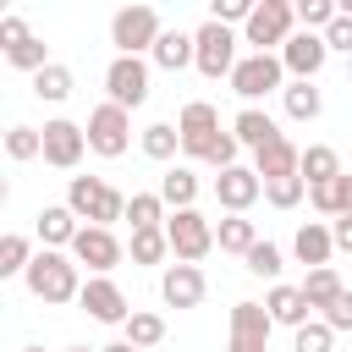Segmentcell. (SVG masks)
Returning a JSON list of instances; mask_svg holds the SVG:
<instances>
[{"mask_svg": "<svg viewBox=\"0 0 352 352\" xmlns=\"http://www.w3.org/2000/svg\"><path fill=\"white\" fill-rule=\"evenodd\" d=\"M28 292L38 297V302H77L82 297V280H77V258L72 253H60V248H44V253H33V264H28Z\"/></svg>", "mask_w": 352, "mask_h": 352, "instance_id": "1", "label": "cell"}, {"mask_svg": "<svg viewBox=\"0 0 352 352\" xmlns=\"http://www.w3.org/2000/svg\"><path fill=\"white\" fill-rule=\"evenodd\" d=\"M66 209L88 226H104V231H110V220H126V198L104 176H72L66 182Z\"/></svg>", "mask_w": 352, "mask_h": 352, "instance_id": "2", "label": "cell"}, {"mask_svg": "<svg viewBox=\"0 0 352 352\" xmlns=\"http://www.w3.org/2000/svg\"><path fill=\"white\" fill-rule=\"evenodd\" d=\"M297 33V6L292 0H264L248 28H242V44H253V55H275V44H286Z\"/></svg>", "mask_w": 352, "mask_h": 352, "instance_id": "3", "label": "cell"}, {"mask_svg": "<svg viewBox=\"0 0 352 352\" xmlns=\"http://www.w3.org/2000/svg\"><path fill=\"white\" fill-rule=\"evenodd\" d=\"M160 11L154 6H121L116 16H110V44H116V55H143V50H154L160 44Z\"/></svg>", "mask_w": 352, "mask_h": 352, "instance_id": "4", "label": "cell"}, {"mask_svg": "<svg viewBox=\"0 0 352 352\" xmlns=\"http://www.w3.org/2000/svg\"><path fill=\"white\" fill-rule=\"evenodd\" d=\"M231 94L236 99H264V94H286V66L280 55H242L236 72H231Z\"/></svg>", "mask_w": 352, "mask_h": 352, "instance_id": "5", "label": "cell"}, {"mask_svg": "<svg viewBox=\"0 0 352 352\" xmlns=\"http://www.w3.org/2000/svg\"><path fill=\"white\" fill-rule=\"evenodd\" d=\"M192 66L204 72V77H231L236 72V33L231 28H220V22H204L198 33H192Z\"/></svg>", "mask_w": 352, "mask_h": 352, "instance_id": "6", "label": "cell"}, {"mask_svg": "<svg viewBox=\"0 0 352 352\" xmlns=\"http://www.w3.org/2000/svg\"><path fill=\"white\" fill-rule=\"evenodd\" d=\"M104 94H110V104L138 110V104L148 99V60H143V55H116V60L104 66Z\"/></svg>", "mask_w": 352, "mask_h": 352, "instance_id": "7", "label": "cell"}, {"mask_svg": "<svg viewBox=\"0 0 352 352\" xmlns=\"http://www.w3.org/2000/svg\"><path fill=\"white\" fill-rule=\"evenodd\" d=\"M165 236H170L176 264H198V258L214 248V226H209L198 209H176V214L165 220Z\"/></svg>", "mask_w": 352, "mask_h": 352, "instance_id": "8", "label": "cell"}, {"mask_svg": "<svg viewBox=\"0 0 352 352\" xmlns=\"http://www.w3.org/2000/svg\"><path fill=\"white\" fill-rule=\"evenodd\" d=\"M126 143H132V116L121 110V104H99L94 116H88V148L94 154H104V160H121L126 154Z\"/></svg>", "mask_w": 352, "mask_h": 352, "instance_id": "9", "label": "cell"}, {"mask_svg": "<svg viewBox=\"0 0 352 352\" xmlns=\"http://www.w3.org/2000/svg\"><path fill=\"white\" fill-rule=\"evenodd\" d=\"M77 302H82V314H88V319H99V324H126V319H132V308H126V292H121L110 275H88Z\"/></svg>", "mask_w": 352, "mask_h": 352, "instance_id": "10", "label": "cell"}, {"mask_svg": "<svg viewBox=\"0 0 352 352\" xmlns=\"http://www.w3.org/2000/svg\"><path fill=\"white\" fill-rule=\"evenodd\" d=\"M270 330H275V319H270L264 302H236L231 308V346L226 352H270Z\"/></svg>", "mask_w": 352, "mask_h": 352, "instance_id": "11", "label": "cell"}, {"mask_svg": "<svg viewBox=\"0 0 352 352\" xmlns=\"http://www.w3.org/2000/svg\"><path fill=\"white\" fill-rule=\"evenodd\" d=\"M324 60H330V44H324V33H292V38L280 44V66L292 72V82H314Z\"/></svg>", "mask_w": 352, "mask_h": 352, "instance_id": "12", "label": "cell"}, {"mask_svg": "<svg viewBox=\"0 0 352 352\" xmlns=\"http://www.w3.org/2000/svg\"><path fill=\"white\" fill-rule=\"evenodd\" d=\"M82 148H88V126H77V121H44V165L77 170Z\"/></svg>", "mask_w": 352, "mask_h": 352, "instance_id": "13", "label": "cell"}, {"mask_svg": "<svg viewBox=\"0 0 352 352\" xmlns=\"http://www.w3.org/2000/svg\"><path fill=\"white\" fill-rule=\"evenodd\" d=\"M72 258L88 264L94 275H110V270L121 264V242H116V231H104V226H82L77 242H72Z\"/></svg>", "mask_w": 352, "mask_h": 352, "instance_id": "14", "label": "cell"}, {"mask_svg": "<svg viewBox=\"0 0 352 352\" xmlns=\"http://www.w3.org/2000/svg\"><path fill=\"white\" fill-rule=\"evenodd\" d=\"M204 292H209V280H204L198 264H165V275H160V297H165V308H198Z\"/></svg>", "mask_w": 352, "mask_h": 352, "instance_id": "15", "label": "cell"}, {"mask_svg": "<svg viewBox=\"0 0 352 352\" xmlns=\"http://www.w3.org/2000/svg\"><path fill=\"white\" fill-rule=\"evenodd\" d=\"M258 192H264V182H258V170H248V165H231V170L214 176V198H220L231 214H248V209L258 204Z\"/></svg>", "mask_w": 352, "mask_h": 352, "instance_id": "16", "label": "cell"}, {"mask_svg": "<svg viewBox=\"0 0 352 352\" xmlns=\"http://www.w3.org/2000/svg\"><path fill=\"white\" fill-rule=\"evenodd\" d=\"M253 170H258V182L297 176V170H302V148H297L292 138H275V143H264V148L253 154Z\"/></svg>", "mask_w": 352, "mask_h": 352, "instance_id": "17", "label": "cell"}, {"mask_svg": "<svg viewBox=\"0 0 352 352\" xmlns=\"http://www.w3.org/2000/svg\"><path fill=\"white\" fill-rule=\"evenodd\" d=\"M292 253H297V264H308V270H330V253H336V236H330V226H324V220H308V226H297V236H292Z\"/></svg>", "mask_w": 352, "mask_h": 352, "instance_id": "18", "label": "cell"}, {"mask_svg": "<svg viewBox=\"0 0 352 352\" xmlns=\"http://www.w3.org/2000/svg\"><path fill=\"white\" fill-rule=\"evenodd\" d=\"M231 132H236V143H242V148H253V154H258L264 143L286 138V132H280V126H275V121H270L258 104H242V110H236V121H231Z\"/></svg>", "mask_w": 352, "mask_h": 352, "instance_id": "19", "label": "cell"}, {"mask_svg": "<svg viewBox=\"0 0 352 352\" xmlns=\"http://www.w3.org/2000/svg\"><path fill=\"white\" fill-rule=\"evenodd\" d=\"M176 132H182V148H192V143H204L209 132H220V110H214L209 99H187V104H182Z\"/></svg>", "mask_w": 352, "mask_h": 352, "instance_id": "20", "label": "cell"}, {"mask_svg": "<svg viewBox=\"0 0 352 352\" xmlns=\"http://www.w3.org/2000/svg\"><path fill=\"white\" fill-rule=\"evenodd\" d=\"M77 231H82V226H77V214H72L66 204H44V209H38V242H44V248H72Z\"/></svg>", "mask_w": 352, "mask_h": 352, "instance_id": "21", "label": "cell"}, {"mask_svg": "<svg viewBox=\"0 0 352 352\" xmlns=\"http://www.w3.org/2000/svg\"><path fill=\"white\" fill-rule=\"evenodd\" d=\"M264 308H270V319L275 324H292V330H302L308 324V297H302V286H270V297H264Z\"/></svg>", "mask_w": 352, "mask_h": 352, "instance_id": "22", "label": "cell"}, {"mask_svg": "<svg viewBox=\"0 0 352 352\" xmlns=\"http://www.w3.org/2000/svg\"><path fill=\"white\" fill-rule=\"evenodd\" d=\"M308 187H324V182H336V176H346L341 170V154L330 148V143H308L302 148V170H297Z\"/></svg>", "mask_w": 352, "mask_h": 352, "instance_id": "23", "label": "cell"}, {"mask_svg": "<svg viewBox=\"0 0 352 352\" xmlns=\"http://www.w3.org/2000/svg\"><path fill=\"white\" fill-rule=\"evenodd\" d=\"M214 248H220V253H242V258H248V253L258 248V226H253L248 214H226V220L214 226Z\"/></svg>", "mask_w": 352, "mask_h": 352, "instance_id": "24", "label": "cell"}, {"mask_svg": "<svg viewBox=\"0 0 352 352\" xmlns=\"http://www.w3.org/2000/svg\"><path fill=\"white\" fill-rule=\"evenodd\" d=\"M236 132H209L204 143H192V148H182L187 160H204V165H214V170H231L236 165Z\"/></svg>", "mask_w": 352, "mask_h": 352, "instance_id": "25", "label": "cell"}, {"mask_svg": "<svg viewBox=\"0 0 352 352\" xmlns=\"http://www.w3.org/2000/svg\"><path fill=\"white\" fill-rule=\"evenodd\" d=\"M148 55H154V66H165V72H182V66H192V55H198V50H192V33H176V28H165V33H160V44H154Z\"/></svg>", "mask_w": 352, "mask_h": 352, "instance_id": "26", "label": "cell"}, {"mask_svg": "<svg viewBox=\"0 0 352 352\" xmlns=\"http://www.w3.org/2000/svg\"><path fill=\"white\" fill-rule=\"evenodd\" d=\"M160 198H165L170 214H176V209H192V198H198V176H192L187 165H170V170L160 176Z\"/></svg>", "mask_w": 352, "mask_h": 352, "instance_id": "27", "label": "cell"}, {"mask_svg": "<svg viewBox=\"0 0 352 352\" xmlns=\"http://www.w3.org/2000/svg\"><path fill=\"white\" fill-rule=\"evenodd\" d=\"M308 204H314L319 214H330V220L352 214V176H336V182H324V187H308Z\"/></svg>", "mask_w": 352, "mask_h": 352, "instance_id": "28", "label": "cell"}, {"mask_svg": "<svg viewBox=\"0 0 352 352\" xmlns=\"http://www.w3.org/2000/svg\"><path fill=\"white\" fill-rule=\"evenodd\" d=\"M126 220H132V231H160L170 214H165V198L160 192H132L126 198Z\"/></svg>", "mask_w": 352, "mask_h": 352, "instance_id": "29", "label": "cell"}, {"mask_svg": "<svg viewBox=\"0 0 352 352\" xmlns=\"http://www.w3.org/2000/svg\"><path fill=\"white\" fill-rule=\"evenodd\" d=\"M341 292H346V286H341L336 264H330V270H308V280H302V297H308V308H314V314H324Z\"/></svg>", "mask_w": 352, "mask_h": 352, "instance_id": "30", "label": "cell"}, {"mask_svg": "<svg viewBox=\"0 0 352 352\" xmlns=\"http://www.w3.org/2000/svg\"><path fill=\"white\" fill-rule=\"evenodd\" d=\"M33 94L44 99V104H66L72 99V66H60V60H50L38 77H33Z\"/></svg>", "mask_w": 352, "mask_h": 352, "instance_id": "31", "label": "cell"}, {"mask_svg": "<svg viewBox=\"0 0 352 352\" xmlns=\"http://www.w3.org/2000/svg\"><path fill=\"white\" fill-rule=\"evenodd\" d=\"M280 104H286V116H292V121H314V116L324 110V99H319V88H314V82H286Z\"/></svg>", "mask_w": 352, "mask_h": 352, "instance_id": "32", "label": "cell"}, {"mask_svg": "<svg viewBox=\"0 0 352 352\" xmlns=\"http://www.w3.org/2000/svg\"><path fill=\"white\" fill-rule=\"evenodd\" d=\"M121 330H126V341L143 346V352H154V346L165 341V319H160V314H143V308H132V319H126Z\"/></svg>", "mask_w": 352, "mask_h": 352, "instance_id": "33", "label": "cell"}, {"mask_svg": "<svg viewBox=\"0 0 352 352\" xmlns=\"http://www.w3.org/2000/svg\"><path fill=\"white\" fill-rule=\"evenodd\" d=\"M176 148H182V132H176L170 121L143 126V154H148V160H176Z\"/></svg>", "mask_w": 352, "mask_h": 352, "instance_id": "34", "label": "cell"}, {"mask_svg": "<svg viewBox=\"0 0 352 352\" xmlns=\"http://www.w3.org/2000/svg\"><path fill=\"white\" fill-rule=\"evenodd\" d=\"M38 154H44V132H38V126H11V132H6V160L28 165V160H38Z\"/></svg>", "mask_w": 352, "mask_h": 352, "instance_id": "35", "label": "cell"}, {"mask_svg": "<svg viewBox=\"0 0 352 352\" xmlns=\"http://www.w3.org/2000/svg\"><path fill=\"white\" fill-rule=\"evenodd\" d=\"M132 264H160L165 253H170V236H165V226L160 231H132Z\"/></svg>", "mask_w": 352, "mask_h": 352, "instance_id": "36", "label": "cell"}, {"mask_svg": "<svg viewBox=\"0 0 352 352\" xmlns=\"http://www.w3.org/2000/svg\"><path fill=\"white\" fill-rule=\"evenodd\" d=\"M28 264H33V242L28 236H0V275H28Z\"/></svg>", "mask_w": 352, "mask_h": 352, "instance_id": "37", "label": "cell"}, {"mask_svg": "<svg viewBox=\"0 0 352 352\" xmlns=\"http://www.w3.org/2000/svg\"><path fill=\"white\" fill-rule=\"evenodd\" d=\"M336 346V330L324 319H308L302 330H292V352H330Z\"/></svg>", "mask_w": 352, "mask_h": 352, "instance_id": "38", "label": "cell"}, {"mask_svg": "<svg viewBox=\"0 0 352 352\" xmlns=\"http://www.w3.org/2000/svg\"><path fill=\"white\" fill-rule=\"evenodd\" d=\"M336 16H341V6H336V0H302V6H297V22H302V33H324Z\"/></svg>", "mask_w": 352, "mask_h": 352, "instance_id": "39", "label": "cell"}, {"mask_svg": "<svg viewBox=\"0 0 352 352\" xmlns=\"http://www.w3.org/2000/svg\"><path fill=\"white\" fill-rule=\"evenodd\" d=\"M6 60H11L16 72H33V77H38V72L50 66V50H44V38H28V44H16V50H6Z\"/></svg>", "mask_w": 352, "mask_h": 352, "instance_id": "40", "label": "cell"}, {"mask_svg": "<svg viewBox=\"0 0 352 352\" xmlns=\"http://www.w3.org/2000/svg\"><path fill=\"white\" fill-rule=\"evenodd\" d=\"M302 192H308V182H302V176H280V182H264V198H270L275 209H297V204H302Z\"/></svg>", "mask_w": 352, "mask_h": 352, "instance_id": "41", "label": "cell"}, {"mask_svg": "<svg viewBox=\"0 0 352 352\" xmlns=\"http://www.w3.org/2000/svg\"><path fill=\"white\" fill-rule=\"evenodd\" d=\"M280 264H286V258H280V248H275V242H258V248L248 253V275H258V280H275V275H280Z\"/></svg>", "mask_w": 352, "mask_h": 352, "instance_id": "42", "label": "cell"}, {"mask_svg": "<svg viewBox=\"0 0 352 352\" xmlns=\"http://www.w3.org/2000/svg\"><path fill=\"white\" fill-rule=\"evenodd\" d=\"M258 11V0H214L209 6V22H220V28H231V22H242L248 28V16Z\"/></svg>", "mask_w": 352, "mask_h": 352, "instance_id": "43", "label": "cell"}, {"mask_svg": "<svg viewBox=\"0 0 352 352\" xmlns=\"http://www.w3.org/2000/svg\"><path fill=\"white\" fill-rule=\"evenodd\" d=\"M319 319H324L330 330H352V292H341V297H336V302H330Z\"/></svg>", "mask_w": 352, "mask_h": 352, "instance_id": "44", "label": "cell"}, {"mask_svg": "<svg viewBox=\"0 0 352 352\" xmlns=\"http://www.w3.org/2000/svg\"><path fill=\"white\" fill-rule=\"evenodd\" d=\"M324 44H330V50H341V55L352 60V16H336V22L324 28Z\"/></svg>", "mask_w": 352, "mask_h": 352, "instance_id": "45", "label": "cell"}, {"mask_svg": "<svg viewBox=\"0 0 352 352\" xmlns=\"http://www.w3.org/2000/svg\"><path fill=\"white\" fill-rule=\"evenodd\" d=\"M33 33H28V22L22 16H0V50H16V44H28Z\"/></svg>", "mask_w": 352, "mask_h": 352, "instance_id": "46", "label": "cell"}, {"mask_svg": "<svg viewBox=\"0 0 352 352\" xmlns=\"http://www.w3.org/2000/svg\"><path fill=\"white\" fill-rule=\"evenodd\" d=\"M330 236H336V248H341V253H352V214H341V220L330 226Z\"/></svg>", "mask_w": 352, "mask_h": 352, "instance_id": "47", "label": "cell"}, {"mask_svg": "<svg viewBox=\"0 0 352 352\" xmlns=\"http://www.w3.org/2000/svg\"><path fill=\"white\" fill-rule=\"evenodd\" d=\"M99 352H143V346H132V341H110V346H99Z\"/></svg>", "mask_w": 352, "mask_h": 352, "instance_id": "48", "label": "cell"}, {"mask_svg": "<svg viewBox=\"0 0 352 352\" xmlns=\"http://www.w3.org/2000/svg\"><path fill=\"white\" fill-rule=\"evenodd\" d=\"M346 82H352V60H346Z\"/></svg>", "mask_w": 352, "mask_h": 352, "instance_id": "49", "label": "cell"}, {"mask_svg": "<svg viewBox=\"0 0 352 352\" xmlns=\"http://www.w3.org/2000/svg\"><path fill=\"white\" fill-rule=\"evenodd\" d=\"M66 352H88V346H66Z\"/></svg>", "mask_w": 352, "mask_h": 352, "instance_id": "50", "label": "cell"}, {"mask_svg": "<svg viewBox=\"0 0 352 352\" xmlns=\"http://www.w3.org/2000/svg\"><path fill=\"white\" fill-rule=\"evenodd\" d=\"M22 352H44V346H22Z\"/></svg>", "mask_w": 352, "mask_h": 352, "instance_id": "51", "label": "cell"}]
</instances>
